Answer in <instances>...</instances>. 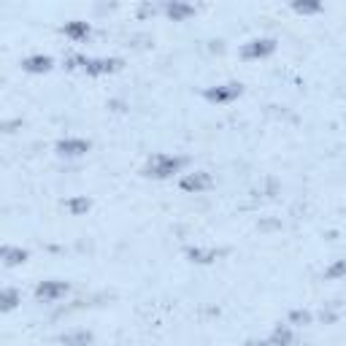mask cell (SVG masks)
Instances as JSON below:
<instances>
[{
	"label": "cell",
	"mask_w": 346,
	"mask_h": 346,
	"mask_svg": "<svg viewBox=\"0 0 346 346\" xmlns=\"http://www.w3.org/2000/svg\"><path fill=\"white\" fill-rule=\"evenodd\" d=\"M309 314H306V311H292V322H295V325H309Z\"/></svg>",
	"instance_id": "18"
},
{
	"label": "cell",
	"mask_w": 346,
	"mask_h": 346,
	"mask_svg": "<svg viewBox=\"0 0 346 346\" xmlns=\"http://www.w3.org/2000/svg\"><path fill=\"white\" fill-rule=\"evenodd\" d=\"M235 95H241V84H227V87H222V90H211L208 92L211 100H230Z\"/></svg>",
	"instance_id": "8"
},
{
	"label": "cell",
	"mask_w": 346,
	"mask_h": 346,
	"mask_svg": "<svg viewBox=\"0 0 346 346\" xmlns=\"http://www.w3.org/2000/svg\"><path fill=\"white\" fill-rule=\"evenodd\" d=\"M3 257H6V263H9V265H19V263H25V260H27V251L6 246L3 249Z\"/></svg>",
	"instance_id": "10"
},
{
	"label": "cell",
	"mask_w": 346,
	"mask_h": 346,
	"mask_svg": "<svg viewBox=\"0 0 346 346\" xmlns=\"http://www.w3.org/2000/svg\"><path fill=\"white\" fill-rule=\"evenodd\" d=\"M49 68H52V60L44 57V54L25 60V70H30V73H44V70H49Z\"/></svg>",
	"instance_id": "7"
},
{
	"label": "cell",
	"mask_w": 346,
	"mask_h": 346,
	"mask_svg": "<svg viewBox=\"0 0 346 346\" xmlns=\"http://www.w3.org/2000/svg\"><path fill=\"white\" fill-rule=\"evenodd\" d=\"M338 276H346V260H341V263H335L333 268L327 271V279H338Z\"/></svg>",
	"instance_id": "15"
},
{
	"label": "cell",
	"mask_w": 346,
	"mask_h": 346,
	"mask_svg": "<svg viewBox=\"0 0 346 346\" xmlns=\"http://www.w3.org/2000/svg\"><path fill=\"white\" fill-rule=\"evenodd\" d=\"M192 260H198V263H211V260L217 257V251H203V249H192L190 251Z\"/></svg>",
	"instance_id": "12"
},
{
	"label": "cell",
	"mask_w": 346,
	"mask_h": 346,
	"mask_svg": "<svg viewBox=\"0 0 346 346\" xmlns=\"http://www.w3.org/2000/svg\"><path fill=\"white\" fill-rule=\"evenodd\" d=\"M179 168H182V160H179V157L154 154L152 162H149V168H146V173H149V176H154V179H168V176H173Z\"/></svg>",
	"instance_id": "1"
},
{
	"label": "cell",
	"mask_w": 346,
	"mask_h": 346,
	"mask_svg": "<svg viewBox=\"0 0 346 346\" xmlns=\"http://www.w3.org/2000/svg\"><path fill=\"white\" fill-rule=\"evenodd\" d=\"M168 11H170V17H187L192 9H187V6H179V3H176V6H170Z\"/></svg>",
	"instance_id": "17"
},
{
	"label": "cell",
	"mask_w": 346,
	"mask_h": 346,
	"mask_svg": "<svg viewBox=\"0 0 346 346\" xmlns=\"http://www.w3.org/2000/svg\"><path fill=\"white\" fill-rule=\"evenodd\" d=\"M65 292H68V284H62V281H44V284L35 289V295L41 297V300H54V297H60Z\"/></svg>",
	"instance_id": "2"
},
{
	"label": "cell",
	"mask_w": 346,
	"mask_h": 346,
	"mask_svg": "<svg viewBox=\"0 0 346 346\" xmlns=\"http://www.w3.org/2000/svg\"><path fill=\"white\" fill-rule=\"evenodd\" d=\"M87 73H108V70L119 68V60H92V62H84Z\"/></svg>",
	"instance_id": "6"
},
{
	"label": "cell",
	"mask_w": 346,
	"mask_h": 346,
	"mask_svg": "<svg viewBox=\"0 0 346 346\" xmlns=\"http://www.w3.org/2000/svg\"><path fill=\"white\" fill-rule=\"evenodd\" d=\"M68 208L73 211V214H81V211L90 208V200H84V198H78V200H70L68 203Z\"/></svg>",
	"instance_id": "16"
},
{
	"label": "cell",
	"mask_w": 346,
	"mask_h": 346,
	"mask_svg": "<svg viewBox=\"0 0 346 346\" xmlns=\"http://www.w3.org/2000/svg\"><path fill=\"white\" fill-rule=\"evenodd\" d=\"M87 149H90V144H87V141H76V138H68V141H60V144H57V152L68 154V157L84 154Z\"/></svg>",
	"instance_id": "3"
},
{
	"label": "cell",
	"mask_w": 346,
	"mask_h": 346,
	"mask_svg": "<svg viewBox=\"0 0 346 346\" xmlns=\"http://www.w3.org/2000/svg\"><path fill=\"white\" fill-rule=\"evenodd\" d=\"M92 341V335L90 333H84V330H78V333H68V335H62V343L65 346H87Z\"/></svg>",
	"instance_id": "9"
},
{
	"label": "cell",
	"mask_w": 346,
	"mask_h": 346,
	"mask_svg": "<svg viewBox=\"0 0 346 346\" xmlns=\"http://www.w3.org/2000/svg\"><path fill=\"white\" fill-rule=\"evenodd\" d=\"M182 187L187 192H200V190H206V187H211V179L206 176V173H190V176L182 182Z\"/></svg>",
	"instance_id": "4"
},
{
	"label": "cell",
	"mask_w": 346,
	"mask_h": 346,
	"mask_svg": "<svg viewBox=\"0 0 346 346\" xmlns=\"http://www.w3.org/2000/svg\"><path fill=\"white\" fill-rule=\"evenodd\" d=\"M65 33L70 38H84L90 33V27H87V22H70V25H65Z\"/></svg>",
	"instance_id": "11"
},
{
	"label": "cell",
	"mask_w": 346,
	"mask_h": 346,
	"mask_svg": "<svg viewBox=\"0 0 346 346\" xmlns=\"http://www.w3.org/2000/svg\"><path fill=\"white\" fill-rule=\"evenodd\" d=\"M271 52H273V41H268V38H263V41H251L246 49H243L246 57H263V54H271Z\"/></svg>",
	"instance_id": "5"
},
{
	"label": "cell",
	"mask_w": 346,
	"mask_h": 346,
	"mask_svg": "<svg viewBox=\"0 0 346 346\" xmlns=\"http://www.w3.org/2000/svg\"><path fill=\"white\" fill-rule=\"evenodd\" d=\"M14 306H17V292L14 289H3V309L11 311Z\"/></svg>",
	"instance_id": "14"
},
{
	"label": "cell",
	"mask_w": 346,
	"mask_h": 346,
	"mask_svg": "<svg viewBox=\"0 0 346 346\" xmlns=\"http://www.w3.org/2000/svg\"><path fill=\"white\" fill-rule=\"evenodd\" d=\"M289 338H292V335H289V330H281V327H279L276 333H273V341H271V343H273V346H287Z\"/></svg>",
	"instance_id": "13"
}]
</instances>
